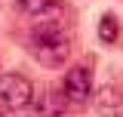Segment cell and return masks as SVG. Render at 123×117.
Wrapping results in <instances>:
<instances>
[{
	"instance_id": "6",
	"label": "cell",
	"mask_w": 123,
	"mask_h": 117,
	"mask_svg": "<svg viewBox=\"0 0 123 117\" xmlns=\"http://www.w3.org/2000/svg\"><path fill=\"white\" fill-rule=\"evenodd\" d=\"M68 108H71V102H68V96L62 89H46L40 96V102H37V114L40 117H65Z\"/></svg>"
},
{
	"instance_id": "2",
	"label": "cell",
	"mask_w": 123,
	"mask_h": 117,
	"mask_svg": "<svg viewBox=\"0 0 123 117\" xmlns=\"http://www.w3.org/2000/svg\"><path fill=\"white\" fill-rule=\"evenodd\" d=\"M34 102V83L25 74H0V108L6 111H22Z\"/></svg>"
},
{
	"instance_id": "4",
	"label": "cell",
	"mask_w": 123,
	"mask_h": 117,
	"mask_svg": "<svg viewBox=\"0 0 123 117\" xmlns=\"http://www.w3.org/2000/svg\"><path fill=\"white\" fill-rule=\"evenodd\" d=\"M18 9L34 22H68V9L62 0H18Z\"/></svg>"
},
{
	"instance_id": "3",
	"label": "cell",
	"mask_w": 123,
	"mask_h": 117,
	"mask_svg": "<svg viewBox=\"0 0 123 117\" xmlns=\"http://www.w3.org/2000/svg\"><path fill=\"white\" fill-rule=\"evenodd\" d=\"M92 71L86 65H71L68 71H65V80H62V92L68 96V102L71 105H86L92 99Z\"/></svg>"
},
{
	"instance_id": "1",
	"label": "cell",
	"mask_w": 123,
	"mask_h": 117,
	"mask_svg": "<svg viewBox=\"0 0 123 117\" xmlns=\"http://www.w3.org/2000/svg\"><path fill=\"white\" fill-rule=\"evenodd\" d=\"M31 56L43 68H62L71 58V37H68V22H34L28 37Z\"/></svg>"
},
{
	"instance_id": "8",
	"label": "cell",
	"mask_w": 123,
	"mask_h": 117,
	"mask_svg": "<svg viewBox=\"0 0 123 117\" xmlns=\"http://www.w3.org/2000/svg\"><path fill=\"white\" fill-rule=\"evenodd\" d=\"M0 117H9V111H6V108H3V111H0Z\"/></svg>"
},
{
	"instance_id": "7",
	"label": "cell",
	"mask_w": 123,
	"mask_h": 117,
	"mask_svg": "<svg viewBox=\"0 0 123 117\" xmlns=\"http://www.w3.org/2000/svg\"><path fill=\"white\" fill-rule=\"evenodd\" d=\"M117 37H120V22H117L114 13H105L98 19V40L102 43H117Z\"/></svg>"
},
{
	"instance_id": "5",
	"label": "cell",
	"mask_w": 123,
	"mask_h": 117,
	"mask_svg": "<svg viewBox=\"0 0 123 117\" xmlns=\"http://www.w3.org/2000/svg\"><path fill=\"white\" fill-rule=\"evenodd\" d=\"M92 102L102 117H123V89L114 83H102L98 89H92Z\"/></svg>"
}]
</instances>
